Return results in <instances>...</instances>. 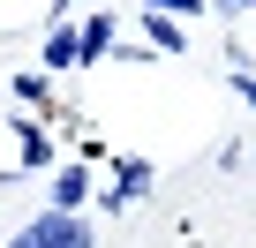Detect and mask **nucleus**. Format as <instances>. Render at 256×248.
I'll use <instances>...</instances> for the list:
<instances>
[{
  "mask_svg": "<svg viewBox=\"0 0 256 248\" xmlns=\"http://www.w3.org/2000/svg\"><path fill=\"white\" fill-rule=\"evenodd\" d=\"M248 158H256V151H248Z\"/></svg>",
  "mask_w": 256,
  "mask_h": 248,
  "instance_id": "obj_12",
  "label": "nucleus"
},
{
  "mask_svg": "<svg viewBox=\"0 0 256 248\" xmlns=\"http://www.w3.org/2000/svg\"><path fill=\"white\" fill-rule=\"evenodd\" d=\"M23 166H30V173H38V166H53V143H46L38 120H23Z\"/></svg>",
  "mask_w": 256,
  "mask_h": 248,
  "instance_id": "obj_7",
  "label": "nucleus"
},
{
  "mask_svg": "<svg viewBox=\"0 0 256 248\" xmlns=\"http://www.w3.org/2000/svg\"><path fill=\"white\" fill-rule=\"evenodd\" d=\"M151 158H120L113 166V188H106V211H128V203H136V196H151Z\"/></svg>",
  "mask_w": 256,
  "mask_h": 248,
  "instance_id": "obj_2",
  "label": "nucleus"
},
{
  "mask_svg": "<svg viewBox=\"0 0 256 248\" xmlns=\"http://www.w3.org/2000/svg\"><path fill=\"white\" fill-rule=\"evenodd\" d=\"M144 8H158V15H181V23H188V15H204V8H211V0H144Z\"/></svg>",
  "mask_w": 256,
  "mask_h": 248,
  "instance_id": "obj_9",
  "label": "nucleus"
},
{
  "mask_svg": "<svg viewBox=\"0 0 256 248\" xmlns=\"http://www.w3.org/2000/svg\"><path fill=\"white\" fill-rule=\"evenodd\" d=\"M8 90H16V98H23V105H30V113H38V105H46V98H53V83H46V75H16V83H8Z\"/></svg>",
  "mask_w": 256,
  "mask_h": 248,
  "instance_id": "obj_8",
  "label": "nucleus"
},
{
  "mask_svg": "<svg viewBox=\"0 0 256 248\" xmlns=\"http://www.w3.org/2000/svg\"><path fill=\"white\" fill-rule=\"evenodd\" d=\"M38 60H46L53 75H60V68H83V23H60V15H53V30H46Z\"/></svg>",
  "mask_w": 256,
  "mask_h": 248,
  "instance_id": "obj_3",
  "label": "nucleus"
},
{
  "mask_svg": "<svg viewBox=\"0 0 256 248\" xmlns=\"http://www.w3.org/2000/svg\"><path fill=\"white\" fill-rule=\"evenodd\" d=\"M83 203H90V166H60V173H53V203H46V211L83 218Z\"/></svg>",
  "mask_w": 256,
  "mask_h": 248,
  "instance_id": "obj_4",
  "label": "nucleus"
},
{
  "mask_svg": "<svg viewBox=\"0 0 256 248\" xmlns=\"http://www.w3.org/2000/svg\"><path fill=\"white\" fill-rule=\"evenodd\" d=\"M8 248H98V233H90V218L38 211L30 226H16V241H8Z\"/></svg>",
  "mask_w": 256,
  "mask_h": 248,
  "instance_id": "obj_1",
  "label": "nucleus"
},
{
  "mask_svg": "<svg viewBox=\"0 0 256 248\" xmlns=\"http://www.w3.org/2000/svg\"><path fill=\"white\" fill-rule=\"evenodd\" d=\"M234 90H241V105H256V68H241V60H234Z\"/></svg>",
  "mask_w": 256,
  "mask_h": 248,
  "instance_id": "obj_10",
  "label": "nucleus"
},
{
  "mask_svg": "<svg viewBox=\"0 0 256 248\" xmlns=\"http://www.w3.org/2000/svg\"><path fill=\"white\" fill-rule=\"evenodd\" d=\"M144 30H151V45H158V53H181V45H188L181 15H158V8H144Z\"/></svg>",
  "mask_w": 256,
  "mask_h": 248,
  "instance_id": "obj_6",
  "label": "nucleus"
},
{
  "mask_svg": "<svg viewBox=\"0 0 256 248\" xmlns=\"http://www.w3.org/2000/svg\"><path fill=\"white\" fill-rule=\"evenodd\" d=\"M113 30H120L113 8H106V15H83V68H98V60L113 53Z\"/></svg>",
  "mask_w": 256,
  "mask_h": 248,
  "instance_id": "obj_5",
  "label": "nucleus"
},
{
  "mask_svg": "<svg viewBox=\"0 0 256 248\" xmlns=\"http://www.w3.org/2000/svg\"><path fill=\"white\" fill-rule=\"evenodd\" d=\"M211 8H218V15H234V8H256V0H211Z\"/></svg>",
  "mask_w": 256,
  "mask_h": 248,
  "instance_id": "obj_11",
  "label": "nucleus"
}]
</instances>
